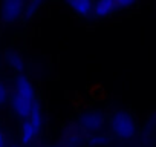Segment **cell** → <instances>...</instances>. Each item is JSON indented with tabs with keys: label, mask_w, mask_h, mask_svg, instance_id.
<instances>
[{
	"label": "cell",
	"mask_w": 156,
	"mask_h": 147,
	"mask_svg": "<svg viewBox=\"0 0 156 147\" xmlns=\"http://www.w3.org/2000/svg\"><path fill=\"white\" fill-rule=\"evenodd\" d=\"M69 6L78 14V16H92V9H94V2L90 0H69Z\"/></svg>",
	"instance_id": "obj_9"
},
{
	"label": "cell",
	"mask_w": 156,
	"mask_h": 147,
	"mask_svg": "<svg viewBox=\"0 0 156 147\" xmlns=\"http://www.w3.org/2000/svg\"><path fill=\"white\" fill-rule=\"evenodd\" d=\"M110 129L121 139H130L136 135V123L127 110H116L110 117Z\"/></svg>",
	"instance_id": "obj_2"
},
{
	"label": "cell",
	"mask_w": 156,
	"mask_h": 147,
	"mask_svg": "<svg viewBox=\"0 0 156 147\" xmlns=\"http://www.w3.org/2000/svg\"><path fill=\"white\" fill-rule=\"evenodd\" d=\"M9 97H11L9 86L3 80H0V106H3L5 103H8L9 101Z\"/></svg>",
	"instance_id": "obj_12"
},
{
	"label": "cell",
	"mask_w": 156,
	"mask_h": 147,
	"mask_svg": "<svg viewBox=\"0 0 156 147\" xmlns=\"http://www.w3.org/2000/svg\"><path fill=\"white\" fill-rule=\"evenodd\" d=\"M5 60H6L8 66H9L14 72H17L19 75L23 72V69H25V58H23L19 52H16V51H8V52L5 54Z\"/></svg>",
	"instance_id": "obj_8"
},
{
	"label": "cell",
	"mask_w": 156,
	"mask_h": 147,
	"mask_svg": "<svg viewBox=\"0 0 156 147\" xmlns=\"http://www.w3.org/2000/svg\"><path fill=\"white\" fill-rule=\"evenodd\" d=\"M8 147H20L19 144H12V145H8Z\"/></svg>",
	"instance_id": "obj_14"
},
{
	"label": "cell",
	"mask_w": 156,
	"mask_h": 147,
	"mask_svg": "<svg viewBox=\"0 0 156 147\" xmlns=\"http://www.w3.org/2000/svg\"><path fill=\"white\" fill-rule=\"evenodd\" d=\"M37 101L38 100L35 98V89H34L32 81L25 74L17 75L14 80V86L11 89V97H9V103L14 113L19 118L26 120Z\"/></svg>",
	"instance_id": "obj_1"
},
{
	"label": "cell",
	"mask_w": 156,
	"mask_h": 147,
	"mask_svg": "<svg viewBox=\"0 0 156 147\" xmlns=\"http://www.w3.org/2000/svg\"><path fill=\"white\" fill-rule=\"evenodd\" d=\"M25 2L23 0H5L0 6V16L8 23L17 22L20 17H23Z\"/></svg>",
	"instance_id": "obj_5"
},
{
	"label": "cell",
	"mask_w": 156,
	"mask_h": 147,
	"mask_svg": "<svg viewBox=\"0 0 156 147\" xmlns=\"http://www.w3.org/2000/svg\"><path fill=\"white\" fill-rule=\"evenodd\" d=\"M84 141H86L89 145H92V147H103V145H106V144L109 142V136H107L106 133H103V132H98V133L87 135V136L84 138Z\"/></svg>",
	"instance_id": "obj_10"
},
{
	"label": "cell",
	"mask_w": 156,
	"mask_h": 147,
	"mask_svg": "<svg viewBox=\"0 0 156 147\" xmlns=\"http://www.w3.org/2000/svg\"><path fill=\"white\" fill-rule=\"evenodd\" d=\"M43 5V2H37V0H34V2H25V9H23V17L25 19H31L37 14V11L40 9V6Z\"/></svg>",
	"instance_id": "obj_11"
},
{
	"label": "cell",
	"mask_w": 156,
	"mask_h": 147,
	"mask_svg": "<svg viewBox=\"0 0 156 147\" xmlns=\"http://www.w3.org/2000/svg\"><path fill=\"white\" fill-rule=\"evenodd\" d=\"M38 130L34 127V124L26 118V120H23V123H22V126H20V142L23 144V145H29V144H32L34 141H35V138L38 136Z\"/></svg>",
	"instance_id": "obj_6"
},
{
	"label": "cell",
	"mask_w": 156,
	"mask_h": 147,
	"mask_svg": "<svg viewBox=\"0 0 156 147\" xmlns=\"http://www.w3.org/2000/svg\"><path fill=\"white\" fill-rule=\"evenodd\" d=\"M0 147H8V141H6V135L5 132L0 129Z\"/></svg>",
	"instance_id": "obj_13"
},
{
	"label": "cell",
	"mask_w": 156,
	"mask_h": 147,
	"mask_svg": "<svg viewBox=\"0 0 156 147\" xmlns=\"http://www.w3.org/2000/svg\"><path fill=\"white\" fill-rule=\"evenodd\" d=\"M106 124V117L101 110H86L78 118V129L84 135H92L101 132Z\"/></svg>",
	"instance_id": "obj_3"
},
{
	"label": "cell",
	"mask_w": 156,
	"mask_h": 147,
	"mask_svg": "<svg viewBox=\"0 0 156 147\" xmlns=\"http://www.w3.org/2000/svg\"><path fill=\"white\" fill-rule=\"evenodd\" d=\"M133 5V0H98V2H94L92 14L95 17H107L110 14H115L116 11L132 8Z\"/></svg>",
	"instance_id": "obj_4"
},
{
	"label": "cell",
	"mask_w": 156,
	"mask_h": 147,
	"mask_svg": "<svg viewBox=\"0 0 156 147\" xmlns=\"http://www.w3.org/2000/svg\"><path fill=\"white\" fill-rule=\"evenodd\" d=\"M84 141L83 133L80 132L78 127H70L69 130H66L64 136H63V147H78Z\"/></svg>",
	"instance_id": "obj_7"
}]
</instances>
